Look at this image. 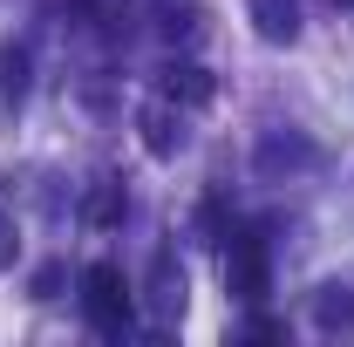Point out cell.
<instances>
[{"mask_svg": "<svg viewBox=\"0 0 354 347\" xmlns=\"http://www.w3.org/2000/svg\"><path fill=\"white\" fill-rule=\"evenodd\" d=\"M82 306H88V320H95L102 334H123V327H130V313H136L123 265H109V259L88 265V272H82Z\"/></svg>", "mask_w": 354, "mask_h": 347, "instance_id": "6da1fadb", "label": "cell"}, {"mask_svg": "<svg viewBox=\"0 0 354 347\" xmlns=\"http://www.w3.org/2000/svg\"><path fill=\"white\" fill-rule=\"evenodd\" d=\"M225 293L245 300V306L272 293V265H266V245H259V238H239V245H232V259H225Z\"/></svg>", "mask_w": 354, "mask_h": 347, "instance_id": "7a4b0ae2", "label": "cell"}, {"mask_svg": "<svg viewBox=\"0 0 354 347\" xmlns=\"http://www.w3.org/2000/svg\"><path fill=\"white\" fill-rule=\"evenodd\" d=\"M212 88L218 82H212L205 68H191V62H184V68H177V62L164 68V95H171V102H212Z\"/></svg>", "mask_w": 354, "mask_h": 347, "instance_id": "3957f363", "label": "cell"}, {"mask_svg": "<svg viewBox=\"0 0 354 347\" xmlns=\"http://www.w3.org/2000/svg\"><path fill=\"white\" fill-rule=\"evenodd\" d=\"M82 218L95 225V232H102V225H123V184H116V177H102V184L82 198Z\"/></svg>", "mask_w": 354, "mask_h": 347, "instance_id": "277c9868", "label": "cell"}, {"mask_svg": "<svg viewBox=\"0 0 354 347\" xmlns=\"http://www.w3.org/2000/svg\"><path fill=\"white\" fill-rule=\"evenodd\" d=\"M252 21H259L266 41H293L300 21H293V0H252Z\"/></svg>", "mask_w": 354, "mask_h": 347, "instance_id": "5b68a950", "label": "cell"}, {"mask_svg": "<svg viewBox=\"0 0 354 347\" xmlns=\"http://www.w3.org/2000/svg\"><path fill=\"white\" fill-rule=\"evenodd\" d=\"M21 88H28V55L0 48V95H21Z\"/></svg>", "mask_w": 354, "mask_h": 347, "instance_id": "8992f818", "label": "cell"}, {"mask_svg": "<svg viewBox=\"0 0 354 347\" xmlns=\"http://www.w3.org/2000/svg\"><path fill=\"white\" fill-rule=\"evenodd\" d=\"M143 143H150L157 157H164V150L177 143V136H171V116H164V109H150V116H143Z\"/></svg>", "mask_w": 354, "mask_h": 347, "instance_id": "52a82bcc", "label": "cell"}, {"mask_svg": "<svg viewBox=\"0 0 354 347\" xmlns=\"http://www.w3.org/2000/svg\"><path fill=\"white\" fill-rule=\"evenodd\" d=\"M334 293H341V286H334ZM320 320H327V327H341V320H354V300H348V293H341V300H320Z\"/></svg>", "mask_w": 354, "mask_h": 347, "instance_id": "ba28073f", "label": "cell"}, {"mask_svg": "<svg viewBox=\"0 0 354 347\" xmlns=\"http://www.w3.org/2000/svg\"><path fill=\"white\" fill-rule=\"evenodd\" d=\"M14 259V225H7V218H0V265Z\"/></svg>", "mask_w": 354, "mask_h": 347, "instance_id": "9c48e42d", "label": "cell"}, {"mask_svg": "<svg viewBox=\"0 0 354 347\" xmlns=\"http://www.w3.org/2000/svg\"><path fill=\"white\" fill-rule=\"evenodd\" d=\"M334 7H348V0H334Z\"/></svg>", "mask_w": 354, "mask_h": 347, "instance_id": "30bf717a", "label": "cell"}]
</instances>
